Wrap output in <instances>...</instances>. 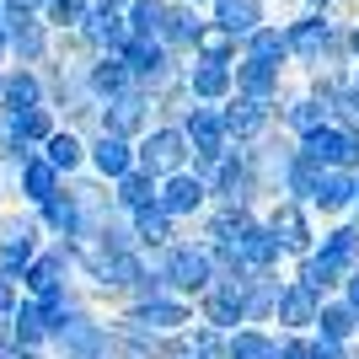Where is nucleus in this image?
I'll list each match as a JSON object with an SVG mask.
<instances>
[{
	"mask_svg": "<svg viewBox=\"0 0 359 359\" xmlns=\"http://www.w3.org/2000/svg\"><path fill=\"white\" fill-rule=\"evenodd\" d=\"M145 263H150V273L161 279V290L177 295V300L204 295V290L215 285V257H210L204 241H172L166 252H145Z\"/></svg>",
	"mask_w": 359,
	"mask_h": 359,
	"instance_id": "nucleus-1",
	"label": "nucleus"
},
{
	"mask_svg": "<svg viewBox=\"0 0 359 359\" xmlns=\"http://www.w3.org/2000/svg\"><path fill=\"white\" fill-rule=\"evenodd\" d=\"M188 140H182V129H172V123H150V135L135 140V166L140 172H150V177L161 182L172 177V172H188Z\"/></svg>",
	"mask_w": 359,
	"mask_h": 359,
	"instance_id": "nucleus-2",
	"label": "nucleus"
},
{
	"mask_svg": "<svg viewBox=\"0 0 359 359\" xmlns=\"http://www.w3.org/2000/svg\"><path fill=\"white\" fill-rule=\"evenodd\" d=\"M48 344L60 348L65 359H113V327H102V322L86 316V311H70L60 327H54Z\"/></svg>",
	"mask_w": 359,
	"mask_h": 359,
	"instance_id": "nucleus-3",
	"label": "nucleus"
},
{
	"mask_svg": "<svg viewBox=\"0 0 359 359\" xmlns=\"http://www.w3.org/2000/svg\"><path fill=\"white\" fill-rule=\"evenodd\" d=\"M6 27V43H11V65H27V70H43L48 54H54V32H48L43 16H22V11H6L0 16Z\"/></svg>",
	"mask_w": 359,
	"mask_h": 359,
	"instance_id": "nucleus-4",
	"label": "nucleus"
},
{
	"mask_svg": "<svg viewBox=\"0 0 359 359\" xmlns=\"http://www.w3.org/2000/svg\"><path fill=\"white\" fill-rule=\"evenodd\" d=\"M38 215H11V220H0V279L6 285H16L22 273H27V263L38 257Z\"/></svg>",
	"mask_w": 359,
	"mask_h": 359,
	"instance_id": "nucleus-5",
	"label": "nucleus"
},
{
	"mask_svg": "<svg viewBox=\"0 0 359 359\" xmlns=\"http://www.w3.org/2000/svg\"><path fill=\"white\" fill-rule=\"evenodd\" d=\"M150 123H156V107H150V91H140V86H129L113 102H102V135H118L135 145L140 135H150Z\"/></svg>",
	"mask_w": 359,
	"mask_h": 359,
	"instance_id": "nucleus-6",
	"label": "nucleus"
},
{
	"mask_svg": "<svg viewBox=\"0 0 359 359\" xmlns=\"http://www.w3.org/2000/svg\"><path fill=\"white\" fill-rule=\"evenodd\" d=\"M220 123H225V140L231 145H257V140L269 135V129H279V118H273L269 102H252V97H231V102H220Z\"/></svg>",
	"mask_w": 359,
	"mask_h": 359,
	"instance_id": "nucleus-7",
	"label": "nucleus"
},
{
	"mask_svg": "<svg viewBox=\"0 0 359 359\" xmlns=\"http://www.w3.org/2000/svg\"><path fill=\"white\" fill-rule=\"evenodd\" d=\"M123 322H135V327L156 332V338H177V332L194 327V306L177 295H156V300H140V306H129V316Z\"/></svg>",
	"mask_w": 359,
	"mask_h": 359,
	"instance_id": "nucleus-8",
	"label": "nucleus"
},
{
	"mask_svg": "<svg viewBox=\"0 0 359 359\" xmlns=\"http://www.w3.org/2000/svg\"><path fill=\"white\" fill-rule=\"evenodd\" d=\"M156 210L166 215V220H194V215L210 210V188L194 177V172H172V177H161V188H156Z\"/></svg>",
	"mask_w": 359,
	"mask_h": 359,
	"instance_id": "nucleus-9",
	"label": "nucleus"
},
{
	"mask_svg": "<svg viewBox=\"0 0 359 359\" xmlns=\"http://www.w3.org/2000/svg\"><path fill=\"white\" fill-rule=\"evenodd\" d=\"M204 27H210V16L198 11V6H188V0H172V6H166V22H161V38H156V43H161L172 60H194V43L204 38Z\"/></svg>",
	"mask_w": 359,
	"mask_h": 359,
	"instance_id": "nucleus-10",
	"label": "nucleus"
},
{
	"mask_svg": "<svg viewBox=\"0 0 359 359\" xmlns=\"http://www.w3.org/2000/svg\"><path fill=\"white\" fill-rule=\"evenodd\" d=\"M327 27L332 16H316V11H295L285 22V48H290V65H300V70H316V60H322V43H327Z\"/></svg>",
	"mask_w": 359,
	"mask_h": 359,
	"instance_id": "nucleus-11",
	"label": "nucleus"
},
{
	"mask_svg": "<svg viewBox=\"0 0 359 359\" xmlns=\"http://www.w3.org/2000/svg\"><path fill=\"white\" fill-rule=\"evenodd\" d=\"M263 225L279 236V247H285V252H300V257H306V252L316 247V231H311V220H306V204H295V198H273L269 215H263Z\"/></svg>",
	"mask_w": 359,
	"mask_h": 359,
	"instance_id": "nucleus-12",
	"label": "nucleus"
},
{
	"mask_svg": "<svg viewBox=\"0 0 359 359\" xmlns=\"http://www.w3.org/2000/svg\"><path fill=\"white\" fill-rule=\"evenodd\" d=\"M182 86H188V97H194L198 107H220V102L236 97V75H231V65L188 60V65H182Z\"/></svg>",
	"mask_w": 359,
	"mask_h": 359,
	"instance_id": "nucleus-13",
	"label": "nucleus"
},
{
	"mask_svg": "<svg viewBox=\"0 0 359 359\" xmlns=\"http://www.w3.org/2000/svg\"><path fill=\"white\" fill-rule=\"evenodd\" d=\"M241 290H247V279H215L204 295H198V322L215 332H236L241 322Z\"/></svg>",
	"mask_w": 359,
	"mask_h": 359,
	"instance_id": "nucleus-14",
	"label": "nucleus"
},
{
	"mask_svg": "<svg viewBox=\"0 0 359 359\" xmlns=\"http://www.w3.org/2000/svg\"><path fill=\"white\" fill-rule=\"evenodd\" d=\"M27 107H48L43 70H27V65H6V75H0V113H27Z\"/></svg>",
	"mask_w": 359,
	"mask_h": 359,
	"instance_id": "nucleus-15",
	"label": "nucleus"
},
{
	"mask_svg": "<svg viewBox=\"0 0 359 359\" xmlns=\"http://www.w3.org/2000/svg\"><path fill=\"white\" fill-rule=\"evenodd\" d=\"M231 75H236V97H252V102H269V107H279V97L290 86V70H273V65H257V60H236Z\"/></svg>",
	"mask_w": 359,
	"mask_h": 359,
	"instance_id": "nucleus-16",
	"label": "nucleus"
},
{
	"mask_svg": "<svg viewBox=\"0 0 359 359\" xmlns=\"http://www.w3.org/2000/svg\"><path fill=\"white\" fill-rule=\"evenodd\" d=\"M204 16H210V27L231 32L236 43H241V38H252L263 22H273V16H269V0H215Z\"/></svg>",
	"mask_w": 359,
	"mask_h": 359,
	"instance_id": "nucleus-17",
	"label": "nucleus"
},
{
	"mask_svg": "<svg viewBox=\"0 0 359 359\" xmlns=\"http://www.w3.org/2000/svg\"><path fill=\"white\" fill-rule=\"evenodd\" d=\"M231 252H236L241 273H273V269H279V257H285V247H279V236H273L263 220H252Z\"/></svg>",
	"mask_w": 359,
	"mask_h": 359,
	"instance_id": "nucleus-18",
	"label": "nucleus"
},
{
	"mask_svg": "<svg viewBox=\"0 0 359 359\" xmlns=\"http://www.w3.org/2000/svg\"><path fill=\"white\" fill-rule=\"evenodd\" d=\"M86 166H91V177H102L113 188L123 172H135V145L118 140V135H91L86 140Z\"/></svg>",
	"mask_w": 359,
	"mask_h": 359,
	"instance_id": "nucleus-19",
	"label": "nucleus"
},
{
	"mask_svg": "<svg viewBox=\"0 0 359 359\" xmlns=\"http://www.w3.org/2000/svg\"><path fill=\"white\" fill-rule=\"evenodd\" d=\"M11 182H16V194L27 198L32 210H38L43 198H54V194L65 188V177H60V172H54V166L43 161V156H38V150H32L27 161H16V166H11Z\"/></svg>",
	"mask_w": 359,
	"mask_h": 359,
	"instance_id": "nucleus-20",
	"label": "nucleus"
},
{
	"mask_svg": "<svg viewBox=\"0 0 359 359\" xmlns=\"http://www.w3.org/2000/svg\"><path fill=\"white\" fill-rule=\"evenodd\" d=\"M316 311H322V295H311L306 285L290 279V285L279 290V311H273V322H279V332H311Z\"/></svg>",
	"mask_w": 359,
	"mask_h": 359,
	"instance_id": "nucleus-21",
	"label": "nucleus"
},
{
	"mask_svg": "<svg viewBox=\"0 0 359 359\" xmlns=\"http://www.w3.org/2000/svg\"><path fill=\"white\" fill-rule=\"evenodd\" d=\"M6 338H11L16 354H38V348L54 338L48 316L38 311V300H16V316H11V327H6Z\"/></svg>",
	"mask_w": 359,
	"mask_h": 359,
	"instance_id": "nucleus-22",
	"label": "nucleus"
},
{
	"mask_svg": "<svg viewBox=\"0 0 359 359\" xmlns=\"http://www.w3.org/2000/svg\"><path fill=\"white\" fill-rule=\"evenodd\" d=\"M75 38L86 43V54H118L123 38H129L123 11H91L86 22H81V32H75Z\"/></svg>",
	"mask_w": 359,
	"mask_h": 359,
	"instance_id": "nucleus-23",
	"label": "nucleus"
},
{
	"mask_svg": "<svg viewBox=\"0 0 359 359\" xmlns=\"http://www.w3.org/2000/svg\"><path fill=\"white\" fill-rule=\"evenodd\" d=\"M38 156H43V161L54 166L65 182H70V177H81V166H86V140L75 135V129H65V123H60V129L43 140V150H38Z\"/></svg>",
	"mask_w": 359,
	"mask_h": 359,
	"instance_id": "nucleus-24",
	"label": "nucleus"
},
{
	"mask_svg": "<svg viewBox=\"0 0 359 359\" xmlns=\"http://www.w3.org/2000/svg\"><path fill=\"white\" fill-rule=\"evenodd\" d=\"M279 290H285V279H273V273H252L247 290H241V322H247V327L273 322V311H279Z\"/></svg>",
	"mask_w": 359,
	"mask_h": 359,
	"instance_id": "nucleus-25",
	"label": "nucleus"
},
{
	"mask_svg": "<svg viewBox=\"0 0 359 359\" xmlns=\"http://www.w3.org/2000/svg\"><path fill=\"white\" fill-rule=\"evenodd\" d=\"M354 194H359V177H354V172H322V182H316V194H311L306 210L348 215V210H354Z\"/></svg>",
	"mask_w": 359,
	"mask_h": 359,
	"instance_id": "nucleus-26",
	"label": "nucleus"
},
{
	"mask_svg": "<svg viewBox=\"0 0 359 359\" xmlns=\"http://www.w3.org/2000/svg\"><path fill=\"white\" fill-rule=\"evenodd\" d=\"M311 252L348 279V273L359 269V225H332L327 236H322V247H311Z\"/></svg>",
	"mask_w": 359,
	"mask_h": 359,
	"instance_id": "nucleus-27",
	"label": "nucleus"
},
{
	"mask_svg": "<svg viewBox=\"0 0 359 359\" xmlns=\"http://www.w3.org/2000/svg\"><path fill=\"white\" fill-rule=\"evenodd\" d=\"M241 60H257V65H273V70H290L285 22H263L252 38H241Z\"/></svg>",
	"mask_w": 359,
	"mask_h": 359,
	"instance_id": "nucleus-28",
	"label": "nucleus"
},
{
	"mask_svg": "<svg viewBox=\"0 0 359 359\" xmlns=\"http://www.w3.org/2000/svg\"><path fill=\"white\" fill-rule=\"evenodd\" d=\"M38 225H43V231H54L60 241H75V236H81V204H75L70 188H60L54 198H43V204H38Z\"/></svg>",
	"mask_w": 359,
	"mask_h": 359,
	"instance_id": "nucleus-29",
	"label": "nucleus"
},
{
	"mask_svg": "<svg viewBox=\"0 0 359 359\" xmlns=\"http://www.w3.org/2000/svg\"><path fill=\"white\" fill-rule=\"evenodd\" d=\"M135 81H129V70H123L118 54H97V60L86 65V91L97 97V102H113L118 91H129Z\"/></svg>",
	"mask_w": 359,
	"mask_h": 359,
	"instance_id": "nucleus-30",
	"label": "nucleus"
},
{
	"mask_svg": "<svg viewBox=\"0 0 359 359\" xmlns=\"http://www.w3.org/2000/svg\"><path fill=\"white\" fill-rule=\"evenodd\" d=\"M316 338H327V344H348V338H359V311L348 306L344 295L322 300V311H316Z\"/></svg>",
	"mask_w": 359,
	"mask_h": 359,
	"instance_id": "nucleus-31",
	"label": "nucleus"
},
{
	"mask_svg": "<svg viewBox=\"0 0 359 359\" xmlns=\"http://www.w3.org/2000/svg\"><path fill=\"white\" fill-rule=\"evenodd\" d=\"M161 344L166 338L135 327V322H123V316H118V327H113V359H161Z\"/></svg>",
	"mask_w": 359,
	"mask_h": 359,
	"instance_id": "nucleus-32",
	"label": "nucleus"
},
{
	"mask_svg": "<svg viewBox=\"0 0 359 359\" xmlns=\"http://www.w3.org/2000/svg\"><path fill=\"white\" fill-rule=\"evenodd\" d=\"M129 225H135V236H140V252H166V247H172V236H177V231H172V220H166L156 204L135 210V215H129Z\"/></svg>",
	"mask_w": 359,
	"mask_h": 359,
	"instance_id": "nucleus-33",
	"label": "nucleus"
},
{
	"mask_svg": "<svg viewBox=\"0 0 359 359\" xmlns=\"http://www.w3.org/2000/svg\"><path fill=\"white\" fill-rule=\"evenodd\" d=\"M156 188H161V182L135 166V172H123V177L113 182V204H118L123 215H135V210H145V204H156Z\"/></svg>",
	"mask_w": 359,
	"mask_h": 359,
	"instance_id": "nucleus-34",
	"label": "nucleus"
},
{
	"mask_svg": "<svg viewBox=\"0 0 359 359\" xmlns=\"http://www.w3.org/2000/svg\"><path fill=\"white\" fill-rule=\"evenodd\" d=\"M11 118V129H16V140L27 150H43V140L60 129V118H54V107H27V113H6Z\"/></svg>",
	"mask_w": 359,
	"mask_h": 359,
	"instance_id": "nucleus-35",
	"label": "nucleus"
},
{
	"mask_svg": "<svg viewBox=\"0 0 359 359\" xmlns=\"http://www.w3.org/2000/svg\"><path fill=\"white\" fill-rule=\"evenodd\" d=\"M166 6H172V0H129V11H123V27H129V38H161Z\"/></svg>",
	"mask_w": 359,
	"mask_h": 359,
	"instance_id": "nucleus-36",
	"label": "nucleus"
},
{
	"mask_svg": "<svg viewBox=\"0 0 359 359\" xmlns=\"http://www.w3.org/2000/svg\"><path fill=\"white\" fill-rule=\"evenodd\" d=\"M316 182H322V166L306 161V156L295 150V156H290V166H285V198H295V204H311Z\"/></svg>",
	"mask_w": 359,
	"mask_h": 359,
	"instance_id": "nucleus-37",
	"label": "nucleus"
},
{
	"mask_svg": "<svg viewBox=\"0 0 359 359\" xmlns=\"http://www.w3.org/2000/svg\"><path fill=\"white\" fill-rule=\"evenodd\" d=\"M225 359H273V338L263 327H236L225 332Z\"/></svg>",
	"mask_w": 359,
	"mask_h": 359,
	"instance_id": "nucleus-38",
	"label": "nucleus"
},
{
	"mask_svg": "<svg viewBox=\"0 0 359 359\" xmlns=\"http://www.w3.org/2000/svg\"><path fill=\"white\" fill-rule=\"evenodd\" d=\"M38 16L48 22V32H81V22L91 16V0H43Z\"/></svg>",
	"mask_w": 359,
	"mask_h": 359,
	"instance_id": "nucleus-39",
	"label": "nucleus"
},
{
	"mask_svg": "<svg viewBox=\"0 0 359 359\" xmlns=\"http://www.w3.org/2000/svg\"><path fill=\"white\" fill-rule=\"evenodd\" d=\"M194 60H204V65H236L241 60V43L231 38V32H220V27H204V38L194 43Z\"/></svg>",
	"mask_w": 359,
	"mask_h": 359,
	"instance_id": "nucleus-40",
	"label": "nucleus"
},
{
	"mask_svg": "<svg viewBox=\"0 0 359 359\" xmlns=\"http://www.w3.org/2000/svg\"><path fill=\"white\" fill-rule=\"evenodd\" d=\"M311 338L306 332H279V344H273V359H306Z\"/></svg>",
	"mask_w": 359,
	"mask_h": 359,
	"instance_id": "nucleus-41",
	"label": "nucleus"
},
{
	"mask_svg": "<svg viewBox=\"0 0 359 359\" xmlns=\"http://www.w3.org/2000/svg\"><path fill=\"white\" fill-rule=\"evenodd\" d=\"M306 359H354V354H348V344H327V338H311Z\"/></svg>",
	"mask_w": 359,
	"mask_h": 359,
	"instance_id": "nucleus-42",
	"label": "nucleus"
},
{
	"mask_svg": "<svg viewBox=\"0 0 359 359\" xmlns=\"http://www.w3.org/2000/svg\"><path fill=\"white\" fill-rule=\"evenodd\" d=\"M11 316H16V285L0 279V338H6V327H11Z\"/></svg>",
	"mask_w": 359,
	"mask_h": 359,
	"instance_id": "nucleus-43",
	"label": "nucleus"
},
{
	"mask_svg": "<svg viewBox=\"0 0 359 359\" xmlns=\"http://www.w3.org/2000/svg\"><path fill=\"white\" fill-rule=\"evenodd\" d=\"M0 6H6V11H22V16H38V11H43V0H0Z\"/></svg>",
	"mask_w": 359,
	"mask_h": 359,
	"instance_id": "nucleus-44",
	"label": "nucleus"
},
{
	"mask_svg": "<svg viewBox=\"0 0 359 359\" xmlns=\"http://www.w3.org/2000/svg\"><path fill=\"white\" fill-rule=\"evenodd\" d=\"M344 300H348V306H354V311H359V269H354V273H348V279H344Z\"/></svg>",
	"mask_w": 359,
	"mask_h": 359,
	"instance_id": "nucleus-45",
	"label": "nucleus"
},
{
	"mask_svg": "<svg viewBox=\"0 0 359 359\" xmlns=\"http://www.w3.org/2000/svg\"><path fill=\"white\" fill-rule=\"evenodd\" d=\"M91 11H129V0H91Z\"/></svg>",
	"mask_w": 359,
	"mask_h": 359,
	"instance_id": "nucleus-46",
	"label": "nucleus"
},
{
	"mask_svg": "<svg viewBox=\"0 0 359 359\" xmlns=\"http://www.w3.org/2000/svg\"><path fill=\"white\" fill-rule=\"evenodd\" d=\"M348 54H354V65H359V22H348Z\"/></svg>",
	"mask_w": 359,
	"mask_h": 359,
	"instance_id": "nucleus-47",
	"label": "nucleus"
},
{
	"mask_svg": "<svg viewBox=\"0 0 359 359\" xmlns=\"http://www.w3.org/2000/svg\"><path fill=\"white\" fill-rule=\"evenodd\" d=\"M11 65V43H6V27H0V70Z\"/></svg>",
	"mask_w": 359,
	"mask_h": 359,
	"instance_id": "nucleus-48",
	"label": "nucleus"
},
{
	"mask_svg": "<svg viewBox=\"0 0 359 359\" xmlns=\"http://www.w3.org/2000/svg\"><path fill=\"white\" fill-rule=\"evenodd\" d=\"M0 359H16V348H11V338H0Z\"/></svg>",
	"mask_w": 359,
	"mask_h": 359,
	"instance_id": "nucleus-49",
	"label": "nucleus"
},
{
	"mask_svg": "<svg viewBox=\"0 0 359 359\" xmlns=\"http://www.w3.org/2000/svg\"><path fill=\"white\" fill-rule=\"evenodd\" d=\"M269 6H285V11L295 16V6H300V0H269Z\"/></svg>",
	"mask_w": 359,
	"mask_h": 359,
	"instance_id": "nucleus-50",
	"label": "nucleus"
},
{
	"mask_svg": "<svg viewBox=\"0 0 359 359\" xmlns=\"http://www.w3.org/2000/svg\"><path fill=\"white\" fill-rule=\"evenodd\" d=\"M348 91H359V65H354V70H348Z\"/></svg>",
	"mask_w": 359,
	"mask_h": 359,
	"instance_id": "nucleus-51",
	"label": "nucleus"
},
{
	"mask_svg": "<svg viewBox=\"0 0 359 359\" xmlns=\"http://www.w3.org/2000/svg\"><path fill=\"white\" fill-rule=\"evenodd\" d=\"M188 6H198V11H210V6H215V0H188Z\"/></svg>",
	"mask_w": 359,
	"mask_h": 359,
	"instance_id": "nucleus-52",
	"label": "nucleus"
},
{
	"mask_svg": "<svg viewBox=\"0 0 359 359\" xmlns=\"http://www.w3.org/2000/svg\"><path fill=\"white\" fill-rule=\"evenodd\" d=\"M354 225H359V194H354Z\"/></svg>",
	"mask_w": 359,
	"mask_h": 359,
	"instance_id": "nucleus-53",
	"label": "nucleus"
},
{
	"mask_svg": "<svg viewBox=\"0 0 359 359\" xmlns=\"http://www.w3.org/2000/svg\"><path fill=\"white\" fill-rule=\"evenodd\" d=\"M0 16H6V6H0Z\"/></svg>",
	"mask_w": 359,
	"mask_h": 359,
	"instance_id": "nucleus-54",
	"label": "nucleus"
},
{
	"mask_svg": "<svg viewBox=\"0 0 359 359\" xmlns=\"http://www.w3.org/2000/svg\"><path fill=\"white\" fill-rule=\"evenodd\" d=\"M0 194H6V188H0Z\"/></svg>",
	"mask_w": 359,
	"mask_h": 359,
	"instance_id": "nucleus-55",
	"label": "nucleus"
},
{
	"mask_svg": "<svg viewBox=\"0 0 359 359\" xmlns=\"http://www.w3.org/2000/svg\"><path fill=\"white\" fill-rule=\"evenodd\" d=\"M0 75H6V70H0Z\"/></svg>",
	"mask_w": 359,
	"mask_h": 359,
	"instance_id": "nucleus-56",
	"label": "nucleus"
}]
</instances>
